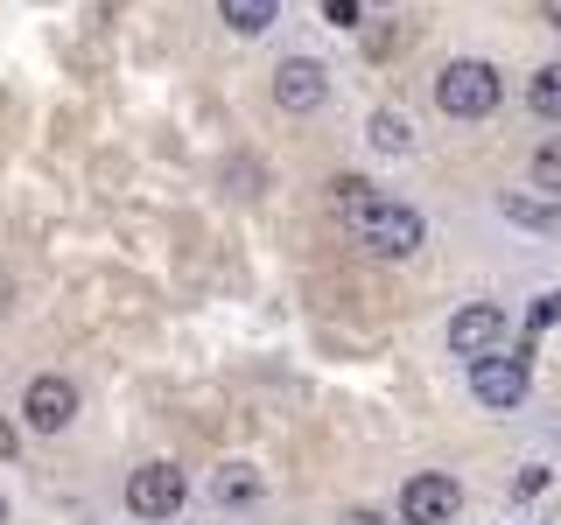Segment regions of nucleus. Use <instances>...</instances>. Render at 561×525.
Instances as JSON below:
<instances>
[{"mask_svg":"<svg viewBox=\"0 0 561 525\" xmlns=\"http://www.w3.org/2000/svg\"><path fill=\"white\" fill-rule=\"evenodd\" d=\"M505 218H519V224H561V210H548V203H526V197H513V203H505Z\"/></svg>","mask_w":561,"mask_h":525,"instance_id":"15","label":"nucleus"},{"mask_svg":"<svg viewBox=\"0 0 561 525\" xmlns=\"http://www.w3.org/2000/svg\"><path fill=\"white\" fill-rule=\"evenodd\" d=\"M323 98H330V70L316 57H288L274 70V105L280 113H316Z\"/></svg>","mask_w":561,"mask_h":525,"instance_id":"8","label":"nucleus"},{"mask_svg":"<svg viewBox=\"0 0 561 525\" xmlns=\"http://www.w3.org/2000/svg\"><path fill=\"white\" fill-rule=\"evenodd\" d=\"M330 210L344 218V232H358V224L379 210V189L365 183V175H337V183H330Z\"/></svg>","mask_w":561,"mask_h":525,"instance_id":"9","label":"nucleus"},{"mask_svg":"<svg viewBox=\"0 0 561 525\" xmlns=\"http://www.w3.org/2000/svg\"><path fill=\"white\" fill-rule=\"evenodd\" d=\"M210 498L218 504H245V498H260V477L245 463H232V469H218V483H210Z\"/></svg>","mask_w":561,"mask_h":525,"instance_id":"12","label":"nucleus"},{"mask_svg":"<svg viewBox=\"0 0 561 525\" xmlns=\"http://www.w3.org/2000/svg\"><path fill=\"white\" fill-rule=\"evenodd\" d=\"M183 469H169V463H140L134 477H127V512L134 518H154V525H169L175 512H183Z\"/></svg>","mask_w":561,"mask_h":525,"instance_id":"2","label":"nucleus"},{"mask_svg":"<svg viewBox=\"0 0 561 525\" xmlns=\"http://www.w3.org/2000/svg\"><path fill=\"white\" fill-rule=\"evenodd\" d=\"M22 420H28L35 434H64L70 420H78V385H70L64 372L28 378V393H22Z\"/></svg>","mask_w":561,"mask_h":525,"instance_id":"5","label":"nucleus"},{"mask_svg":"<svg viewBox=\"0 0 561 525\" xmlns=\"http://www.w3.org/2000/svg\"><path fill=\"white\" fill-rule=\"evenodd\" d=\"M393 43H400V28H373V35H365V49H373V57H386Z\"/></svg>","mask_w":561,"mask_h":525,"instance_id":"18","label":"nucleus"},{"mask_svg":"<svg viewBox=\"0 0 561 525\" xmlns=\"http://www.w3.org/2000/svg\"><path fill=\"white\" fill-rule=\"evenodd\" d=\"M449 350L456 358H499L505 350V308H491V302H470V308H456L449 315Z\"/></svg>","mask_w":561,"mask_h":525,"instance_id":"6","label":"nucleus"},{"mask_svg":"<svg viewBox=\"0 0 561 525\" xmlns=\"http://www.w3.org/2000/svg\"><path fill=\"white\" fill-rule=\"evenodd\" d=\"M323 22L330 28H358V0H323Z\"/></svg>","mask_w":561,"mask_h":525,"instance_id":"16","label":"nucleus"},{"mask_svg":"<svg viewBox=\"0 0 561 525\" xmlns=\"http://www.w3.org/2000/svg\"><path fill=\"white\" fill-rule=\"evenodd\" d=\"M540 22H548V28H561V0H540Z\"/></svg>","mask_w":561,"mask_h":525,"instance_id":"20","label":"nucleus"},{"mask_svg":"<svg viewBox=\"0 0 561 525\" xmlns=\"http://www.w3.org/2000/svg\"><path fill=\"white\" fill-rule=\"evenodd\" d=\"M373 148H379V154H408V148H414V127H408L400 113H373Z\"/></svg>","mask_w":561,"mask_h":525,"instance_id":"13","label":"nucleus"},{"mask_svg":"<svg viewBox=\"0 0 561 525\" xmlns=\"http://www.w3.org/2000/svg\"><path fill=\"white\" fill-rule=\"evenodd\" d=\"M526 323H534V329H554V323H561V294H540V302H534V315H526Z\"/></svg>","mask_w":561,"mask_h":525,"instance_id":"17","label":"nucleus"},{"mask_svg":"<svg viewBox=\"0 0 561 525\" xmlns=\"http://www.w3.org/2000/svg\"><path fill=\"white\" fill-rule=\"evenodd\" d=\"M534 189H540V197H561V140L534 148Z\"/></svg>","mask_w":561,"mask_h":525,"instance_id":"14","label":"nucleus"},{"mask_svg":"<svg viewBox=\"0 0 561 525\" xmlns=\"http://www.w3.org/2000/svg\"><path fill=\"white\" fill-rule=\"evenodd\" d=\"M526 105H534L540 119H561V63H540L534 78H526Z\"/></svg>","mask_w":561,"mask_h":525,"instance_id":"10","label":"nucleus"},{"mask_svg":"<svg viewBox=\"0 0 561 525\" xmlns=\"http://www.w3.org/2000/svg\"><path fill=\"white\" fill-rule=\"evenodd\" d=\"M499 98H505V78H499V63H484V57H456V63L435 70V105H443L449 119H491Z\"/></svg>","mask_w":561,"mask_h":525,"instance_id":"1","label":"nucleus"},{"mask_svg":"<svg viewBox=\"0 0 561 525\" xmlns=\"http://www.w3.org/2000/svg\"><path fill=\"white\" fill-rule=\"evenodd\" d=\"M0 525H8V498H0Z\"/></svg>","mask_w":561,"mask_h":525,"instance_id":"21","label":"nucleus"},{"mask_svg":"<svg viewBox=\"0 0 561 525\" xmlns=\"http://www.w3.org/2000/svg\"><path fill=\"white\" fill-rule=\"evenodd\" d=\"M14 448H22V442H14V428H8V420H0V463H8Z\"/></svg>","mask_w":561,"mask_h":525,"instance_id":"19","label":"nucleus"},{"mask_svg":"<svg viewBox=\"0 0 561 525\" xmlns=\"http://www.w3.org/2000/svg\"><path fill=\"white\" fill-rule=\"evenodd\" d=\"M456 512H463V483H456L449 469H421V477H408V490H400V518L408 525H449Z\"/></svg>","mask_w":561,"mask_h":525,"instance_id":"3","label":"nucleus"},{"mask_svg":"<svg viewBox=\"0 0 561 525\" xmlns=\"http://www.w3.org/2000/svg\"><path fill=\"white\" fill-rule=\"evenodd\" d=\"M358 238L373 245L379 259H408V253H421V238H428V232H421V218H414L408 203H386L379 197V210L358 224Z\"/></svg>","mask_w":561,"mask_h":525,"instance_id":"7","label":"nucleus"},{"mask_svg":"<svg viewBox=\"0 0 561 525\" xmlns=\"http://www.w3.org/2000/svg\"><path fill=\"white\" fill-rule=\"evenodd\" d=\"M218 14H225V22H232L239 35H260L280 8H274V0H218Z\"/></svg>","mask_w":561,"mask_h":525,"instance_id":"11","label":"nucleus"},{"mask_svg":"<svg viewBox=\"0 0 561 525\" xmlns=\"http://www.w3.org/2000/svg\"><path fill=\"white\" fill-rule=\"evenodd\" d=\"M470 399L491 407V413L519 407V399H526V350H499V358L470 364Z\"/></svg>","mask_w":561,"mask_h":525,"instance_id":"4","label":"nucleus"}]
</instances>
